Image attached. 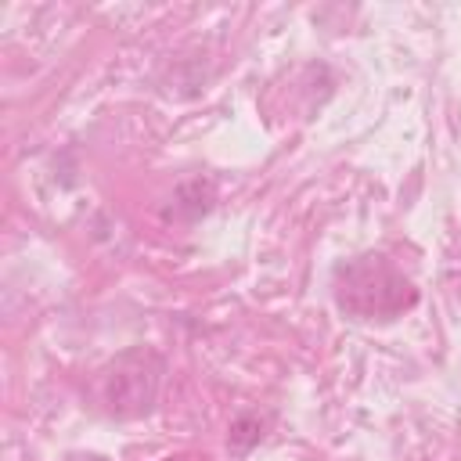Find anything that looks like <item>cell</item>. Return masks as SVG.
<instances>
[{"mask_svg": "<svg viewBox=\"0 0 461 461\" xmlns=\"http://www.w3.org/2000/svg\"><path fill=\"white\" fill-rule=\"evenodd\" d=\"M162 382V360L151 349H130L122 353L101 378V396L108 414L115 418H137L148 414Z\"/></svg>", "mask_w": 461, "mask_h": 461, "instance_id": "obj_1", "label": "cell"}, {"mask_svg": "<svg viewBox=\"0 0 461 461\" xmlns=\"http://www.w3.org/2000/svg\"><path fill=\"white\" fill-rule=\"evenodd\" d=\"M259 421L256 418H238L234 421V429H230V450H238V454H245L252 443H259Z\"/></svg>", "mask_w": 461, "mask_h": 461, "instance_id": "obj_2", "label": "cell"}]
</instances>
